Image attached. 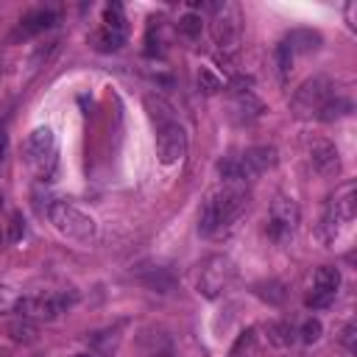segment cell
Returning <instances> with one entry per match:
<instances>
[{
  "mask_svg": "<svg viewBox=\"0 0 357 357\" xmlns=\"http://www.w3.org/2000/svg\"><path fill=\"white\" fill-rule=\"evenodd\" d=\"M284 42L290 45L293 56L296 53H315L321 47V33L318 31H310V28H296V31H290V36Z\"/></svg>",
  "mask_w": 357,
  "mask_h": 357,
  "instance_id": "cell-13",
  "label": "cell"
},
{
  "mask_svg": "<svg viewBox=\"0 0 357 357\" xmlns=\"http://www.w3.org/2000/svg\"><path fill=\"white\" fill-rule=\"evenodd\" d=\"M254 293H257L262 301H268V304H282V301H284V284L276 282V279L257 282V284H254Z\"/></svg>",
  "mask_w": 357,
  "mask_h": 357,
  "instance_id": "cell-21",
  "label": "cell"
},
{
  "mask_svg": "<svg viewBox=\"0 0 357 357\" xmlns=\"http://www.w3.org/2000/svg\"><path fill=\"white\" fill-rule=\"evenodd\" d=\"M337 287H340V271L332 268V265H321L312 276V290H321V293H335L337 296Z\"/></svg>",
  "mask_w": 357,
  "mask_h": 357,
  "instance_id": "cell-18",
  "label": "cell"
},
{
  "mask_svg": "<svg viewBox=\"0 0 357 357\" xmlns=\"http://www.w3.org/2000/svg\"><path fill=\"white\" fill-rule=\"evenodd\" d=\"M187 153V131L181 123H167L156 128V156L162 165H176Z\"/></svg>",
  "mask_w": 357,
  "mask_h": 357,
  "instance_id": "cell-7",
  "label": "cell"
},
{
  "mask_svg": "<svg viewBox=\"0 0 357 357\" xmlns=\"http://www.w3.org/2000/svg\"><path fill=\"white\" fill-rule=\"evenodd\" d=\"M22 234H25V220H22L20 212H14L11 220H8V234H6V240H8V243H17V240H22Z\"/></svg>",
  "mask_w": 357,
  "mask_h": 357,
  "instance_id": "cell-30",
  "label": "cell"
},
{
  "mask_svg": "<svg viewBox=\"0 0 357 357\" xmlns=\"http://www.w3.org/2000/svg\"><path fill=\"white\" fill-rule=\"evenodd\" d=\"M290 67H293V50H290V45L282 39V42L276 45V70H279V75L284 78V75L290 73Z\"/></svg>",
  "mask_w": 357,
  "mask_h": 357,
  "instance_id": "cell-25",
  "label": "cell"
},
{
  "mask_svg": "<svg viewBox=\"0 0 357 357\" xmlns=\"http://www.w3.org/2000/svg\"><path fill=\"white\" fill-rule=\"evenodd\" d=\"M89 45L98 50V53H114L126 45V33H117V31H109V28H100L89 36Z\"/></svg>",
  "mask_w": 357,
  "mask_h": 357,
  "instance_id": "cell-16",
  "label": "cell"
},
{
  "mask_svg": "<svg viewBox=\"0 0 357 357\" xmlns=\"http://www.w3.org/2000/svg\"><path fill=\"white\" fill-rule=\"evenodd\" d=\"M20 298H22V293H20L17 287H11V284H0V312H11V310H17Z\"/></svg>",
  "mask_w": 357,
  "mask_h": 357,
  "instance_id": "cell-28",
  "label": "cell"
},
{
  "mask_svg": "<svg viewBox=\"0 0 357 357\" xmlns=\"http://www.w3.org/2000/svg\"><path fill=\"white\" fill-rule=\"evenodd\" d=\"M340 343L346 346V351L354 354V349H357V324H354V321H349V324L340 329Z\"/></svg>",
  "mask_w": 357,
  "mask_h": 357,
  "instance_id": "cell-31",
  "label": "cell"
},
{
  "mask_svg": "<svg viewBox=\"0 0 357 357\" xmlns=\"http://www.w3.org/2000/svg\"><path fill=\"white\" fill-rule=\"evenodd\" d=\"M53 25H56V11L39 8V11L28 14V17L20 22V33H22V36H33V33H42V31H47V28H53Z\"/></svg>",
  "mask_w": 357,
  "mask_h": 357,
  "instance_id": "cell-14",
  "label": "cell"
},
{
  "mask_svg": "<svg viewBox=\"0 0 357 357\" xmlns=\"http://www.w3.org/2000/svg\"><path fill=\"white\" fill-rule=\"evenodd\" d=\"M351 112V100H346V98H329L321 109H318V117L324 120V123H332V120H340V117H346Z\"/></svg>",
  "mask_w": 357,
  "mask_h": 357,
  "instance_id": "cell-19",
  "label": "cell"
},
{
  "mask_svg": "<svg viewBox=\"0 0 357 357\" xmlns=\"http://www.w3.org/2000/svg\"><path fill=\"white\" fill-rule=\"evenodd\" d=\"M56 134L47 128V126H39L28 134L25 145H22V156H25V165L39 176V178H50L53 170H56Z\"/></svg>",
  "mask_w": 357,
  "mask_h": 357,
  "instance_id": "cell-2",
  "label": "cell"
},
{
  "mask_svg": "<svg viewBox=\"0 0 357 357\" xmlns=\"http://www.w3.org/2000/svg\"><path fill=\"white\" fill-rule=\"evenodd\" d=\"M151 357H176V354H173V351H167V349H165V351H151Z\"/></svg>",
  "mask_w": 357,
  "mask_h": 357,
  "instance_id": "cell-32",
  "label": "cell"
},
{
  "mask_svg": "<svg viewBox=\"0 0 357 357\" xmlns=\"http://www.w3.org/2000/svg\"><path fill=\"white\" fill-rule=\"evenodd\" d=\"M212 11H215V17H212V39H215L218 47L231 50L237 45V39H240V11L231 3L215 6Z\"/></svg>",
  "mask_w": 357,
  "mask_h": 357,
  "instance_id": "cell-9",
  "label": "cell"
},
{
  "mask_svg": "<svg viewBox=\"0 0 357 357\" xmlns=\"http://www.w3.org/2000/svg\"><path fill=\"white\" fill-rule=\"evenodd\" d=\"M326 212H332L340 223L354 220V215H357V184H354V181L340 184V187L335 190V195L329 198Z\"/></svg>",
  "mask_w": 357,
  "mask_h": 357,
  "instance_id": "cell-11",
  "label": "cell"
},
{
  "mask_svg": "<svg viewBox=\"0 0 357 357\" xmlns=\"http://www.w3.org/2000/svg\"><path fill=\"white\" fill-rule=\"evenodd\" d=\"M237 276V268L229 257L223 254H212L204 259L201 271H198V293L206 298H218Z\"/></svg>",
  "mask_w": 357,
  "mask_h": 357,
  "instance_id": "cell-4",
  "label": "cell"
},
{
  "mask_svg": "<svg viewBox=\"0 0 357 357\" xmlns=\"http://www.w3.org/2000/svg\"><path fill=\"white\" fill-rule=\"evenodd\" d=\"M145 109H148V117L156 123V128L176 120V117H173V106H170L167 100H162L159 95H145Z\"/></svg>",
  "mask_w": 357,
  "mask_h": 357,
  "instance_id": "cell-17",
  "label": "cell"
},
{
  "mask_svg": "<svg viewBox=\"0 0 357 357\" xmlns=\"http://www.w3.org/2000/svg\"><path fill=\"white\" fill-rule=\"evenodd\" d=\"M3 204H6V195H3V190H0V209H3Z\"/></svg>",
  "mask_w": 357,
  "mask_h": 357,
  "instance_id": "cell-34",
  "label": "cell"
},
{
  "mask_svg": "<svg viewBox=\"0 0 357 357\" xmlns=\"http://www.w3.org/2000/svg\"><path fill=\"white\" fill-rule=\"evenodd\" d=\"M310 162L312 167L321 173V176H332L340 170V156H337V148L326 139H318L310 145Z\"/></svg>",
  "mask_w": 357,
  "mask_h": 357,
  "instance_id": "cell-12",
  "label": "cell"
},
{
  "mask_svg": "<svg viewBox=\"0 0 357 357\" xmlns=\"http://www.w3.org/2000/svg\"><path fill=\"white\" fill-rule=\"evenodd\" d=\"M329 98H332V84H329L326 78L315 75V78L304 81L301 89L296 92V98H293V109H296L298 117H310V114H318V109H321Z\"/></svg>",
  "mask_w": 357,
  "mask_h": 357,
  "instance_id": "cell-8",
  "label": "cell"
},
{
  "mask_svg": "<svg viewBox=\"0 0 357 357\" xmlns=\"http://www.w3.org/2000/svg\"><path fill=\"white\" fill-rule=\"evenodd\" d=\"M248 201H251V192H248L245 181H223L204 201L201 215H198V231L201 234H212L218 229L231 226L248 209Z\"/></svg>",
  "mask_w": 357,
  "mask_h": 357,
  "instance_id": "cell-1",
  "label": "cell"
},
{
  "mask_svg": "<svg viewBox=\"0 0 357 357\" xmlns=\"http://www.w3.org/2000/svg\"><path fill=\"white\" fill-rule=\"evenodd\" d=\"M298 226V206L293 198H284L279 195L273 204H271V218H268V237L279 245H284L293 231Z\"/></svg>",
  "mask_w": 357,
  "mask_h": 357,
  "instance_id": "cell-6",
  "label": "cell"
},
{
  "mask_svg": "<svg viewBox=\"0 0 357 357\" xmlns=\"http://www.w3.org/2000/svg\"><path fill=\"white\" fill-rule=\"evenodd\" d=\"M75 293H45V296H22L17 304V312L31 321H53L59 312L75 304Z\"/></svg>",
  "mask_w": 357,
  "mask_h": 357,
  "instance_id": "cell-5",
  "label": "cell"
},
{
  "mask_svg": "<svg viewBox=\"0 0 357 357\" xmlns=\"http://www.w3.org/2000/svg\"><path fill=\"white\" fill-rule=\"evenodd\" d=\"M265 332H268V340L273 346H279V349H287V346H293L298 340V329L290 321H271L265 326Z\"/></svg>",
  "mask_w": 357,
  "mask_h": 357,
  "instance_id": "cell-15",
  "label": "cell"
},
{
  "mask_svg": "<svg viewBox=\"0 0 357 357\" xmlns=\"http://www.w3.org/2000/svg\"><path fill=\"white\" fill-rule=\"evenodd\" d=\"M176 31H178V36H184V39H198L201 36V31H204V20H201V14H184V17H178V22H176Z\"/></svg>",
  "mask_w": 357,
  "mask_h": 357,
  "instance_id": "cell-22",
  "label": "cell"
},
{
  "mask_svg": "<svg viewBox=\"0 0 357 357\" xmlns=\"http://www.w3.org/2000/svg\"><path fill=\"white\" fill-rule=\"evenodd\" d=\"M251 349H254V329H243L240 337H237V343L231 346L229 357H243V354H248Z\"/></svg>",
  "mask_w": 357,
  "mask_h": 357,
  "instance_id": "cell-29",
  "label": "cell"
},
{
  "mask_svg": "<svg viewBox=\"0 0 357 357\" xmlns=\"http://www.w3.org/2000/svg\"><path fill=\"white\" fill-rule=\"evenodd\" d=\"M47 218H50V223H53L64 237L78 240V243H89V240L95 237V231H98L95 218L86 215V212H81L78 206H73V204H67V201H53V204L47 206Z\"/></svg>",
  "mask_w": 357,
  "mask_h": 357,
  "instance_id": "cell-3",
  "label": "cell"
},
{
  "mask_svg": "<svg viewBox=\"0 0 357 357\" xmlns=\"http://www.w3.org/2000/svg\"><path fill=\"white\" fill-rule=\"evenodd\" d=\"M75 357H98V354H92V351H84V354H75Z\"/></svg>",
  "mask_w": 357,
  "mask_h": 357,
  "instance_id": "cell-33",
  "label": "cell"
},
{
  "mask_svg": "<svg viewBox=\"0 0 357 357\" xmlns=\"http://www.w3.org/2000/svg\"><path fill=\"white\" fill-rule=\"evenodd\" d=\"M103 28L109 31H117V33H126V14H123V6L120 3H109L103 8Z\"/></svg>",
  "mask_w": 357,
  "mask_h": 357,
  "instance_id": "cell-23",
  "label": "cell"
},
{
  "mask_svg": "<svg viewBox=\"0 0 357 357\" xmlns=\"http://www.w3.org/2000/svg\"><path fill=\"white\" fill-rule=\"evenodd\" d=\"M162 20H151V25H148V33H145V56H159V53H165V39L159 36V25Z\"/></svg>",
  "mask_w": 357,
  "mask_h": 357,
  "instance_id": "cell-24",
  "label": "cell"
},
{
  "mask_svg": "<svg viewBox=\"0 0 357 357\" xmlns=\"http://www.w3.org/2000/svg\"><path fill=\"white\" fill-rule=\"evenodd\" d=\"M237 162H240L243 178H254V176H259V173H265L276 165V148L273 145H254Z\"/></svg>",
  "mask_w": 357,
  "mask_h": 357,
  "instance_id": "cell-10",
  "label": "cell"
},
{
  "mask_svg": "<svg viewBox=\"0 0 357 357\" xmlns=\"http://www.w3.org/2000/svg\"><path fill=\"white\" fill-rule=\"evenodd\" d=\"M198 86H201L206 95H215V92H220V89H223V81H220L212 70L201 67V70H198Z\"/></svg>",
  "mask_w": 357,
  "mask_h": 357,
  "instance_id": "cell-26",
  "label": "cell"
},
{
  "mask_svg": "<svg viewBox=\"0 0 357 357\" xmlns=\"http://www.w3.org/2000/svg\"><path fill=\"white\" fill-rule=\"evenodd\" d=\"M3 240H6V237H3V231H0V243H3Z\"/></svg>",
  "mask_w": 357,
  "mask_h": 357,
  "instance_id": "cell-35",
  "label": "cell"
},
{
  "mask_svg": "<svg viewBox=\"0 0 357 357\" xmlns=\"http://www.w3.org/2000/svg\"><path fill=\"white\" fill-rule=\"evenodd\" d=\"M321 335H324V326H321L318 318H307V321L301 324V329H298V340H301V343H315Z\"/></svg>",
  "mask_w": 357,
  "mask_h": 357,
  "instance_id": "cell-27",
  "label": "cell"
},
{
  "mask_svg": "<svg viewBox=\"0 0 357 357\" xmlns=\"http://www.w3.org/2000/svg\"><path fill=\"white\" fill-rule=\"evenodd\" d=\"M8 335L14 343H33L39 332H36V324L31 318H17L8 324Z\"/></svg>",
  "mask_w": 357,
  "mask_h": 357,
  "instance_id": "cell-20",
  "label": "cell"
}]
</instances>
